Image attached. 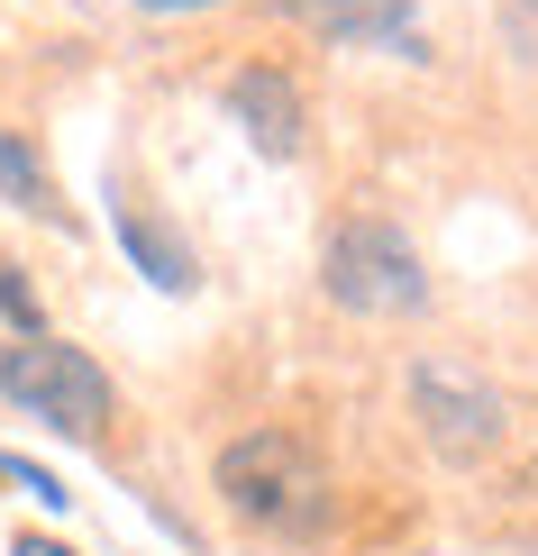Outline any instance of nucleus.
<instances>
[{
	"instance_id": "nucleus-1",
	"label": "nucleus",
	"mask_w": 538,
	"mask_h": 556,
	"mask_svg": "<svg viewBox=\"0 0 538 556\" xmlns=\"http://www.w3.org/2000/svg\"><path fill=\"white\" fill-rule=\"evenodd\" d=\"M220 493L255 529H301L329 502V475H320V456L292 429H255V438H228L220 447Z\"/></svg>"
},
{
	"instance_id": "nucleus-2",
	"label": "nucleus",
	"mask_w": 538,
	"mask_h": 556,
	"mask_svg": "<svg viewBox=\"0 0 538 556\" xmlns=\"http://www.w3.org/2000/svg\"><path fill=\"white\" fill-rule=\"evenodd\" d=\"M0 392H10L28 420L64 429V438H101L110 410H120L110 375L83 356V346H64V338H18V346H0Z\"/></svg>"
},
{
	"instance_id": "nucleus-3",
	"label": "nucleus",
	"mask_w": 538,
	"mask_h": 556,
	"mask_svg": "<svg viewBox=\"0 0 538 556\" xmlns=\"http://www.w3.org/2000/svg\"><path fill=\"white\" fill-rule=\"evenodd\" d=\"M320 283H329L338 311H365V319H402V311H429V274H420L411 238L384 219H347L320 256Z\"/></svg>"
},
{
	"instance_id": "nucleus-4",
	"label": "nucleus",
	"mask_w": 538,
	"mask_h": 556,
	"mask_svg": "<svg viewBox=\"0 0 538 556\" xmlns=\"http://www.w3.org/2000/svg\"><path fill=\"white\" fill-rule=\"evenodd\" d=\"M411 410H420V429H429V447L456 456V466L484 456V447H502V392L456 375V365H420L411 375Z\"/></svg>"
},
{
	"instance_id": "nucleus-5",
	"label": "nucleus",
	"mask_w": 538,
	"mask_h": 556,
	"mask_svg": "<svg viewBox=\"0 0 538 556\" xmlns=\"http://www.w3.org/2000/svg\"><path fill=\"white\" fill-rule=\"evenodd\" d=\"M228 119H238L265 155H301V91L274 74V64H247V74H228Z\"/></svg>"
},
{
	"instance_id": "nucleus-6",
	"label": "nucleus",
	"mask_w": 538,
	"mask_h": 556,
	"mask_svg": "<svg viewBox=\"0 0 538 556\" xmlns=\"http://www.w3.org/2000/svg\"><path fill=\"white\" fill-rule=\"evenodd\" d=\"M265 10L301 18L320 37H356V46H411V0H265Z\"/></svg>"
},
{
	"instance_id": "nucleus-7",
	"label": "nucleus",
	"mask_w": 538,
	"mask_h": 556,
	"mask_svg": "<svg viewBox=\"0 0 538 556\" xmlns=\"http://www.w3.org/2000/svg\"><path fill=\"white\" fill-rule=\"evenodd\" d=\"M120 238H128V256L147 265V283H165V292H192V256L165 238V228H147L137 211H120Z\"/></svg>"
},
{
	"instance_id": "nucleus-8",
	"label": "nucleus",
	"mask_w": 538,
	"mask_h": 556,
	"mask_svg": "<svg viewBox=\"0 0 538 556\" xmlns=\"http://www.w3.org/2000/svg\"><path fill=\"white\" fill-rule=\"evenodd\" d=\"M0 192H10L18 211H46V219H55V182H46V165H37V147H18L10 128H0Z\"/></svg>"
},
{
	"instance_id": "nucleus-9",
	"label": "nucleus",
	"mask_w": 538,
	"mask_h": 556,
	"mask_svg": "<svg viewBox=\"0 0 538 556\" xmlns=\"http://www.w3.org/2000/svg\"><path fill=\"white\" fill-rule=\"evenodd\" d=\"M0 483H18V493H37L46 511H64V502H74V493H64V483L46 475V466H28V456H10V447H0Z\"/></svg>"
},
{
	"instance_id": "nucleus-10",
	"label": "nucleus",
	"mask_w": 538,
	"mask_h": 556,
	"mask_svg": "<svg viewBox=\"0 0 538 556\" xmlns=\"http://www.w3.org/2000/svg\"><path fill=\"white\" fill-rule=\"evenodd\" d=\"M0 319H18L28 338H46V329H37V292L18 283V265H0Z\"/></svg>"
},
{
	"instance_id": "nucleus-11",
	"label": "nucleus",
	"mask_w": 538,
	"mask_h": 556,
	"mask_svg": "<svg viewBox=\"0 0 538 556\" xmlns=\"http://www.w3.org/2000/svg\"><path fill=\"white\" fill-rule=\"evenodd\" d=\"M502 28H511V46L538 64V0H502Z\"/></svg>"
},
{
	"instance_id": "nucleus-12",
	"label": "nucleus",
	"mask_w": 538,
	"mask_h": 556,
	"mask_svg": "<svg viewBox=\"0 0 538 556\" xmlns=\"http://www.w3.org/2000/svg\"><path fill=\"white\" fill-rule=\"evenodd\" d=\"M10 556H74V547H55V539H37V529H28V539H18Z\"/></svg>"
},
{
	"instance_id": "nucleus-13",
	"label": "nucleus",
	"mask_w": 538,
	"mask_h": 556,
	"mask_svg": "<svg viewBox=\"0 0 538 556\" xmlns=\"http://www.w3.org/2000/svg\"><path fill=\"white\" fill-rule=\"evenodd\" d=\"M137 10H210V0H137Z\"/></svg>"
},
{
	"instance_id": "nucleus-14",
	"label": "nucleus",
	"mask_w": 538,
	"mask_h": 556,
	"mask_svg": "<svg viewBox=\"0 0 538 556\" xmlns=\"http://www.w3.org/2000/svg\"><path fill=\"white\" fill-rule=\"evenodd\" d=\"M521 493H529V502H538V456H529V475H521Z\"/></svg>"
}]
</instances>
